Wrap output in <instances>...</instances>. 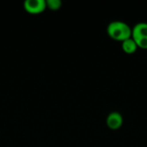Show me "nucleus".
I'll return each instance as SVG.
<instances>
[{"mask_svg":"<svg viewBox=\"0 0 147 147\" xmlns=\"http://www.w3.org/2000/svg\"><path fill=\"white\" fill-rule=\"evenodd\" d=\"M107 33L116 41H124L132 37V28L123 21H113L107 27Z\"/></svg>","mask_w":147,"mask_h":147,"instance_id":"f257e3e1","label":"nucleus"},{"mask_svg":"<svg viewBox=\"0 0 147 147\" xmlns=\"http://www.w3.org/2000/svg\"><path fill=\"white\" fill-rule=\"evenodd\" d=\"M132 38L140 48L147 49V22H139L132 28Z\"/></svg>","mask_w":147,"mask_h":147,"instance_id":"f03ea898","label":"nucleus"},{"mask_svg":"<svg viewBox=\"0 0 147 147\" xmlns=\"http://www.w3.org/2000/svg\"><path fill=\"white\" fill-rule=\"evenodd\" d=\"M24 9L30 14H40L47 8L46 0H26L23 3Z\"/></svg>","mask_w":147,"mask_h":147,"instance_id":"7ed1b4c3","label":"nucleus"},{"mask_svg":"<svg viewBox=\"0 0 147 147\" xmlns=\"http://www.w3.org/2000/svg\"><path fill=\"white\" fill-rule=\"evenodd\" d=\"M106 123H107V126L110 129L117 130L123 124V117L119 112H116V111L111 112L107 117Z\"/></svg>","mask_w":147,"mask_h":147,"instance_id":"20e7f679","label":"nucleus"},{"mask_svg":"<svg viewBox=\"0 0 147 147\" xmlns=\"http://www.w3.org/2000/svg\"><path fill=\"white\" fill-rule=\"evenodd\" d=\"M121 47H122V50L127 54L134 53L137 51V49L139 48L138 45L136 44V42L134 40V39L132 37L122 41L121 42Z\"/></svg>","mask_w":147,"mask_h":147,"instance_id":"39448f33","label":"nucleus"},{"mask_svg":"<svg viewBox=\"0 0 147 147\" xmlns=\"http://www.w3.org/2000/svg\"><path fill=\"white\" fill-rule=\"evenodd\" d=\"M47 3V7H48L50 9L53 10H57L60 9L62 2L60 0H47L46 1Z\"/></svg>","mask_w":147,"mask_h":147,"instance_id":"423d86ee","label":"nucleus"}]
</instances>
